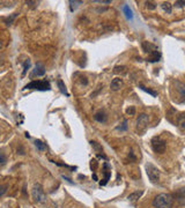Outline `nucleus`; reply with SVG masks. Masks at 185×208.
I'll return each instance as SVG.
<instances>
[{
  "mask_svg": "<svg viewBox=\"0 0 185 208\" xmlns=\"http://www.w3.org/2000/svg\"><path fill=\"white\" fill-rule=\"evenodd\" d=\"M146 6H147V8L152 9V11L156 8V5H155V2H153V1H146Z\"/></svg>",
  "mask_w": 185,
  "mask_h": 208,
  "instance_id": "28",
  "label": "nucleus"
},
{
  "mask_svg": "<svg viewBox=\"0 0 185 208\" xmlns=\"http://www.w3.org/2000/svg\"><path fill=\"white\" fill-rule=\"evenodd\" d=\"M45 72H46L45 66L43 65V64L38 62V64H36L35 68H34V71H32L30 76L31 78H32V76H43L45 74Z\"/></svg>",
  "mask_w": 185,
  "mask_h": 208,
  "instance_id": "9",
  "label": "nucleus"
},
{
  "mask_svg": "<svg viewBox=\"0 0 185 208\" xmlns=\"http://www.w3.org/2000/svg\"><path fill=\"white\" fill-rule=\"evenodd\" d=\"M142 191H137V192H133V193H131V194L127 197V199L130 200V201H137L139 198H140L141 195H142Z\"/></svg>",
  "mask_w": 185,
  "mask_h": 208,
  "instance_id": "18",
  "label": "nucleus"
},
{
  "mask_svg": "<svg viewBox=\"0 0 185 208\" xmlns=\"http://www.w3.org/2000/svg\"><path fill=\"white\" fill-rule=\"evenodd\" d=\"M177 201H179L182 205H185V189H181L176 194Z\"/></svg>",
  "mask_w": 185,
  "mask_h": 208,
  "instance_id": "14",
  "label": "nucleus"
},
{
  "mask_svg": "<svg viewBox=\"0 0 185 208\" xmlns=\"http://www.w3.org/2000/svg\"><path fill=\"white\" fill-rule=\"evenodd\" d=\"M23 89H36L40 91H46L51 89V84L46 80H34L30 83L26 84Z\"/></svg>",
  "mask_w": 185,
  "mask_h": 208,
  "instance_id": "3",
  "label": "nucleus"
},
{
  "mask_svg": "<svg viewBox=\"0 0 185 208\" xmlns=\"http://www.w3.org/2000/svg\"><path fill=\"white\" fill-rule=\"evenodd\" d=\"M7 161H8V159H7V156L5 155L2 151H0V169L4 168L5 165L7 164Z\"/></svg>",
  "mask_w": 185,
  "mask_h": 208,
  "instance_id": "22",
  "label": "nucleus"
},
{
  "mask_svg": "<svg viewBox=\"0 0 185 208\" xmlns=\"http://www.w3.org/2000/svg\"><path fill=\"white\" fill-rule=\"evenodd\" d=\"M142 49H144V51H145L146 53H148V54H150L152 52L159 50L156 45L152 44V43H149V42H144V43H142Z\"/></svg>",
  "mask_w": 185,
  "mask_h": 208,
  "instance_id": "10",
  "label": "nucleus"
},
{
  "mask_svg": "<svg viewBox=\"0 0 185 208\" xmlns=\"http://www.w3.org/2000/svg\"><path fill=\"white\" fill-rule=\"evenodd\" d=\"M152 148L155 153L157 154H163L167 149V142L160 137H154L152 139Z\"/></svg>",
  "mask_w": 185,
  "mask_h": 208,
  "instance_id": "6",
  "label": "nucleus"
},
{
  "mask_svg": "<svg viewBox=\"0 0 185 208\" xmlns=\"http://www.w3.org/2000/svg\"><path fill=\"white\" fill-rule=\"evenodd\" d=\"M118 129H120V131H126V129H127V121H126V120H124L123 125H122V126H119Z\"/></svg>",
  "mask_w": 185,
  "mask_h": 208,
  "instance_id": "31",
  "label": "nucleus"
},
{
  "mask_svg": "<svg viewBox=\"0 0 185 208\" xmlns=\"http://www.w3.org/2000/svg\"><path fill=\"white\" fill-rule=\"evenodd\" d=\"M57 84H58V88H59V90H60V93L64 94V95H66L67 97H68V96H70V94H68V91H67L66 86H65V83L62 82V80H58Z\"/></svg>",
  "mask_w": 185,
  "mask_h": 208,
  "instance_id": "15",
  "label": "nucleus"
},
{
  "mask_svg": "<svg viewBox=\"0 0 185 208\" xmlns=\"http://www.w3.org/2000/svg\"><path fill=\"white\" fill-rule=\"evenodd\" d=\"M28 6H30V7H37V5H38V1H27L26 2Z\"/></svg>",
  "mask_w": 185,
  "mask_h": 208,
  "instance_id": "32",
  "label": "nucleus"
},
{
  "mask_svg": "<svg viewBox=\"0 0 185 208\" xmlns=\"http://www.w3.org/2000/svg\"><path fill=\"white\" fill-rule=\"evenodd\" d=\"M175 6H176V7H179V8L185 7V0H177L176 2H175Z\"/></svg>",
  "mask_w": 185,
  "mask_h": 208,
  "instance_id": "30",
  "label": "nucleus"
},
{
  "mask_svg": "<svg viewBox=\"0 0 185 208\" xmlns=\"http://www.w3.org/2000/svg\"><path fill=\"white\" fill-rule=\"evenodd\" d=\"M81 4H82V1H72V0H71V1H70V5H71V11L73 12V11H74V9L76 8V7L79 6V5H81Z\"/></svg>",
  "mask_w": 185,
  "mask_h": 208,
  "instance_id": "25",
  "label": "nucleus"
},
{
  "mask_svg": "<svg viewBox=\"0 0 185 208\" xmlns=\"http://www.w3.org/2000/svg\"><path fill=\"white\" fill-rule=\"evenodd\" d=\"M2 45H4V44H2V40H0V50L2 49Z\"/></svg>",
  "mask_w": 185,
  "mask_h": 208,
  "instance_id": "38",
  "label": "nucleus"
},
{
  "mask_svg": "<svg viewBox=\"0 0 185 208\" xmlns=\"http://www.w3.org/2000/svg\"><path fill=\"white\" fill-rule=\"evenodd\" d=\"M94 118H95V120L98 121V123H105L106 119H108V116H106L103 111H98L97 113H95Z\"/></svg>",
  "mask_w": 185,
  "mask_h": 208,
  "instance_id": "12",
  "label": "nucleus"
},
{
  "mask_svg": "<svg viewBox=\"0 0 185 208\" xmlns=\"http://www.w3.org/2000/svg\"><path fill=\"white\" fill-rule=\"evenodd\" d=\"M160 59H161V53H160V51L157 50V51H154V52H152L148 56V58H147V62H160Z\"/></svg>",
  "mask_w": 185,
  "mask_h": 208,
  "instance_id": "11",
  "label": "nucleus"
},
{
  "mask_svg": "<svg viewBox=\"0 0 185 208\" xmlns=\"http://www.w3.org/2000/svg\"><path fill=\"white\" fill-rule=\"evenodd\" d=\"M16 18H18V13H13V14H11L9 16H7V18H5L4 21L5 23H6V26H12Z\"/></svg>",
  "mask_w": 185,
  "mask_h": 208,
  "instance_id": "17",
  "label": "nucleus"
},
{
  "mask_svg": "<svg viewBox=\"0 0 185 208\" xmlns=\"http://www.w3.org/2000/svg\"><path fill=\"white\" fill-rule=\"evenodd\" d=\"M92 179H94L95 182H97V180H98V177H97L96 173H94V175H92Z\"/></svg>",
  "mask_w": 185,
  "mask_h": 208,
  "instance_id": "37",
  "label": "nucleus"
},
{
  "mask_svg": "<svg viewBox=\"0 0 185 208\" xmlns=\"http://www.w3.org/2000/svg\"><path fill=\"white\" fill-rule=\"evenodd\" d=\"M177 125L182 131H185V113H182L178 119H177Z\"/></svg>",
  "mask_w": 185,
  "mask_h": 208,
  "instance_id": "19",
  "label": "nucleus"
},
{
  "mask_svg": "<svg viewBox=\"0 0 185 208\" xmlns=\"http://www.w3.org/2000/svg\"><path fill=\"white\" fill-rule=\"evenodd\" d=\"M62 178H64V179H65V180H67V182L70 183V184H74V183L72 182V180H71L70 178H67V177H65V176H62Z\"/></svg>",
  "mask_w": 185,
  "mask_h": 208,
  "instance_id": "36",
  "label": "nucleus"
},
{
  "mask_svg": "<svg viewBox=\"0 0 185 208\" xmlns=\"http://www.w3.org/2000/svg\"><path fill=\"white\" fill-rule=\"evenodd\" d=\"M18 154H20V155H24V154H26V151H24V149H23V147L18 148Z\"/></svg>",
  "mask_w": 185,
  "mask_h": 208,
  "instance_id": "33",
  "label": "nucleus"
},
{
  "mask_svg": "<svg viewBox=\"0 0 185 208\" xmlns=\"http://www.w3.org/2000/svg\"><path fill=\"white\" fill-rule=\"evenodd\" d=\"M30 60H29V59H27L26 62H23L22 64V66H23V71H22V78L24 75H26L27 74V72H28V70H29V68H30Z\"/></svg>",
  "mask_w": 185,
  "mask_h": 208,
  "instance_id": "23",
  "label": "nucleus"
},
{
  "mask_svg": "<svg viewBox=\"0 0 185 208\" xmlns=\"http://www.w3.org/2000/svg\"><path fill=\"white\" fill-rule=\"evenodd\" d=\"M32 199L35 200V202H37V204H44L46 201V194H45L42 185L38 183H36L32 187Z\"/></svg>",
  "mask_w": 185,
  "mask_h": 208,
  "instance_id": "4",
  "label": "nucleus"
},
{
  "mask_svg": "<svg viewBox=\"0 0 185 208\" xmlns=\"http://www.w3.org/2000/svg\"><path fill=\"white\" fill-rule=\"evenodd\" d=\"M130 157H131V159H132V161H136V156L133 155V151H131V153H130Z\"/></svg>",
  "mask_w": 185,
  "mask_h": 208,
  "instance_id": "35",
  "label": "nucleus"
},
{
  "mask_svg": "<svg viewBox=\"0 0 185 208\" xmlns=\"http://www.w3.org/2000/svg\"><path fill=\"white\" fill-rule=\"evenodd\" d=\"M148 123H149V117L148 115L146 113H141L137 119V131L139 133H144L148 126Z\"/></svg>",
  "mask_w": 185,
  "mask_h": 208,
  "instance_id": "7",
  "label": "nucleus"
},
{
  "mask_svg": "<svg viewBox=\"0 0 185 208\" xmlns=\"http://www.w3.org/2000/svg\"><path fill=\"white\" fill-rule=\"evenodd\" d=\"M90 143H92V146L95 148V151H98V153H102V151H103L102 147L100 146V145H98L96 141H90Z\"/></svg>",
  "mask_w": 185,
  "mask_h": 208,
  "instance_id": "26",
  "label": "nucleus"
},
{
  "mask_svg": "<svg viewBox=\"0 0 185 208\" xmlns=\"http://www.w3.org/2000/svg\"><path fill=\"white\" fill-rule=\"evenodd\" d=\"M103 173H104V178L100 182V185L105 186L111 178V170H110V167H109V164L108 163L103 164Z\"/></svg>",
  "mask_w": 185,
  "mask_h": 208,
  "instance_id": "8",
  "label": "nucleus"
},
{
  "mask_svg": "<svg viewBox=\"0 0 185 208\" xmlns=\"http://www.w3.org/2000/svg\"><path fill=\"white\" fill-rule=\"evenodd\" d=\"M161 6H162V9L167 14H171L172 13V5L170 4L169 1H164V2H163Z\"/></svg>",
  "mask_w": 185,
  "mask_h": 208,
  "instance_id": "20",
  "label": "nucleus"
},
{
  "mask_svg": "<svg viewBox=\"0 0 185 208\" xmlns=\"http://www.w3.org/2000/svg\"><path fill=\"white\" fill-rule=\"evenodd\" d=\"M146 172H147V176L149 178V180L153 184H156L159 183L160 180V170L154 164L152 163H147L146 164Z\"/></svg>",
  "mask_w": 185,
  "mask_h": 208,
  "instance_id": "5",
  "label": "nucleus"
},
{
  "mask_svg": "<svg viewBox=\"0 0 185 208\" xmlns=\"http://www.w3.org/2000/svg\"><path fill=\"white\" fill-rule=\"evenodd\" d=\"M175 88H172V91L175 94L172 95L174 101L177 103H185V83L181 81H175Z\"/></svg>",
  "mask_w": 185,
  "mask_h": 208,
  "instance_id": "2",
  "label": "nucleus"
},
{
  "mask_svg": "<svg viewBox=\"0 0 185 208\" xmlns=\"http://www.w3.org/2000/svg\"><path fill=\"white\" fill-rule=\"evenodd\" d=\"M155 208H172L174 206V197L169 193H161L155 197L153 201Z\"/></svg>",
  "mask_w": 185,
  "mask_h": 208,
  "instance_id": "1",
  "label": "nucleus"
},
{
  "mask_svg": "<svg viewBox=\"0 0 185 208\" xmlns=\"http://www.w3.org/2000/svg\"><path fill=\"white\" fill-rule=\"evenodd\" d=\"M139 88L142 89V90H144V91H146V93L150 94V95H152V96H154V97H156V96H157V93H156V91H154V90H150V89H148V88H146L145 86H142V84H139Z\"/></svg>",
  "mask_w": 185,
  "mask_h": 208,
  "instance_id": "24",
  "label": "nucleus"
},
{
  "mask_svg": "<svg viewBox=\"0 0 185 208\" xmlns=\"http://www.w3.org/2000/svg\"><path fill=\"white\" fill-rule=\"evenodd\" d=\"M126 113L130 116H134L136 115V108H134V106H130V108H127V109H126Z\"/></svg>",
  "mask_w": 185,
  "mask_h": 208,
  "instance_id": "27",
  "label": "nucleus"
},
{
  "mask_svg": "<svg viewBox=\"0 0 185 208\" xmlns=\"http://www.w3.org/2000/svg\"><path fill=\"white\" fill-rule=\"evenodd\" d=\"M7 189H8L7 185H0V197H2L7 192Z\"/></svg>",
  "mask_w": 185,
  "mask_h": 208,
  "instance_id": "29",
  "label": "nucleus"
},
{
  "mask_svg": "<svg viewBox=\"0 0 185 208\" xmlns=\"http://www.w3.org/2000/svg\"><path fill=\"white\" fill-rule=\"evenodd\" d=\"M122 84H123V80L119 79V78H116V79H114L112 81H111V89L112 90H118V89H120V87H122Z\"/></svg>",
  "mask_w": 185,
  "mask_h": 208,
  "instance_id": "13",
  "label": "nucleus"
},
{
  "mask_svg": "<svg viewBox=\"0 0 185 208\" xmlns=\"http://www.w3.org/2000/svg\"><path fill=\"white\" fill-rule=\"evenodd\" d=\"M35 146L36 148L38 149L40 151H46V146H45V143L43 141H41V140H36L35 141Z\"/></svg>",
  "mask_w": 185,
  "mask_h": 208,
  "instance_id": "21",
  "label": "nucleus"
},
{
  "mask_svg": "<svg viewBox=\"0 0 185 208\" xmlns=\"http://www.w3.org/2000/svg\"><path fill=\"white\" fill-rule=\"evenodd\" d=\"M81 83H84V86H87V84H88V80H87L86 76H82V78H81Z\"/></svg>",
  "mask_w": 185,
  "mask_h": 208,
  "instance_id": "34",
  "label": "nucleus"
},
{
  "mask_svg": "<svg viewBox=\"0 0 185 208\" xmlns=\"http://www.w3.org/2000/svg\"><path fill=\"white\" fill-rule=\"evenodd\" d=\"M123 12H124V14H125V16H126L127 20H133V12H132V9L130 8L127 5H124L123 6Z\"/></svg>",
  "mask_w": 185,
  "mask_h": 208,
  "instance_id": "16",
  "label": "nucleus"
}]
</instances>
